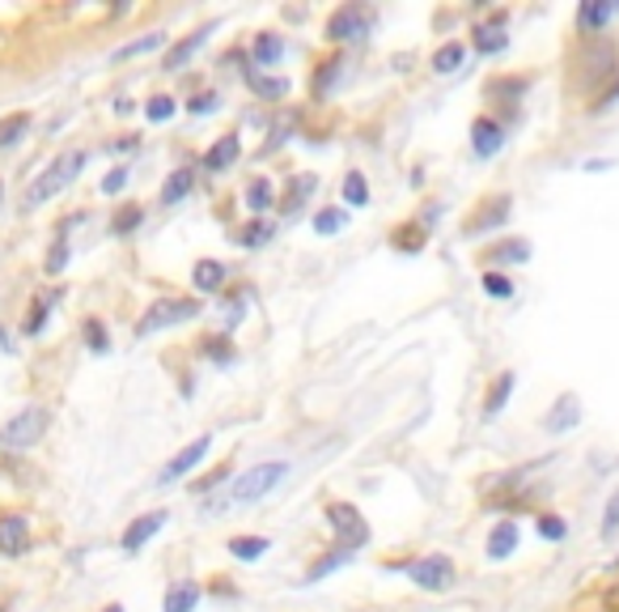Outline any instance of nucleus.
I'll use <instances>...</instances> for the list:
<instances>
[{
  "mask_svg": "<svg viewBox=\"0 0 619 612\" xmlns=\"http://www.w3.org/2000/svg\"><path fill=\"white\" fill-rule=\"evenodd\" d=\"M85 167V154L82 149H68V154H60L52 167L43 170L34 183H30V192H26V209H34V204H47L52 196H60L77 175H82Z\"/></svg>",
  "mask_w": 619,
  "mask_h": 612,
  "instance_id": "obj_1",
  "label": "nucleus"
},
{
  "mask_svg": "<svg viewBox=\"0 0 619 612\" xmlns=\"http://www.w3.org/2000/svg\"><path fill=\"white\" fill-rule=\"evenodd\" d=\"M47 425H52V413H47L43 404H30V409H22L18 418L4 421L0 443L9 446V451H26V446H34L43 434H47Z\"/></svg>",
  "mask_w": 619,
  "mask_h": 612,
  "instance_id": "obj_2",
  "label": "nucleus"
},
{
  "mask_svg": "<svg viewBox=\"0 0 619 612\" xmlns=\"http://www.w3.org/2000/svg\"><path fill=\"white\" fill-rule=\"evenodd\" d=\"M200 315V303L195 298H162V303H153L145 315H140V324H136V336H149V333H162V328H174V324H188Z\"/></svg>",
  "mask_w": 619,
  "mask_h": 612,
  "instance_id": "obj_3",
  "label": "nucleus"
},
{
  "mask_svg": "<svg viewBox=\"0 0 619 612\" xmlns=\"http://www.w3.org/2000/svg\"><path fill=\"white\" fill-rule=\"evenodd\" d=\"M285 473H289V464H255V468H246V473L234 481L230 498L238 502V506H250V502H259L264 494H271Z\"/></svg>",
  "mask_w": 619,
  "mask_h": 612,
  "instance_id": "obj_4",
  "label": "nucleus"
},
{
  "mask_svg": "<svg viewBox=\"0 0 619 612\" xmlns=\"http://www.w3.org/2000/svg\"><path fill=\"white\" fill-rule=\"evenodd\" d=\"M616 73H619V52H616V43H590L586 52H581V89H598V85L607 82H616Z\"/></svg>",
  "mask_w": 619,
  "mask_h": 612,
  "instance_id": "obj_5",
  "label": "nucleus"
},
{
  "mask_svg": "<svg viewBox=\"0 0 619 612\" xmlns=\"http://www.w3.org/2000/svg\"><path fill=\"white\" fill-rule=\"evenodd\" d=\"M370 27H374V9H370V4H344V9L331 13L327 39H331V43H352V39H365Z\"/></svg>",
  "mask_w": 619,
  "mask_h": 612,
  "instance_id": "obj_6",
  "label": "nucleus"
},
{
  "mask_svg": "<svg viewBox=\"0 0 619 612\" xmlns=\"http://www.w3.org/2000/svg\"><path fill=\"white\" fill-rule=\"evenodd\" d=\"M327 524L335 528L340 545H349V549L370 545V524L361 519V510H356L352 502H331V506H327Z\"/></svg>",
  "mask_w": 619,
  "mask_h": 612,
  "instance_id": "obj_7",
  "label": "nucleus"
},
{
  "mask_svg": "<svg viewBox=\"0 0 619 612\" xmlns=\"http://www.w3.org/2000/svg\"><path fill=\"white\" fill-rule=\"evenodd\" d=\"M412 583L425 587V591H441V587H450L455 579V566H450V557L433 553V557H420V561H412Z\"/></svg>",
  "mask_w": 619,
  "mask_h": 612,
  "instance_id": "obj_8",
  "label": "nucleus"
},
{
  "mask_svg": "<svg viewBox=\"0 0 619 612\" xmlns=\"http://www.w3.org/2000/svg\"><path fill=\"white\" fill-rule=\"evenodd\" d=\"M209 446H213V439H209V434L183 446V451H179V455H174V460H170V464L162 468V476H158V485H174L179 476H188L191 468H195V464H200V460L209 455Z\"/></svg>",
  "mask_w": 619,
  "mask_h": 612,
  "instance_id": "obj_9",
  "label": "nucleus"
},
{
  "mask_svg": "<svg viewBox=\"0 0 619 612\" xmlns=\"http://www.w3.org/2000/svg\"><path fill=\"white\" fill-rule=\"evenodd\" d=\"M162 528H166V510H149V515H140V519L128 524V531H124V540H119V545H124L128 553H136L140 545H149V540H153Z\"/></svg>",
  "mask_w": 619,
  "mask_h": 612,
  "instance_id": "obj_10",
  "label": "nucleus"
},
{
  "mask_svg": "<svg viewBox=\"0 0 619 612\" xmlns=\"http://www.w3.org/2000/svg\"><path fill=\"white\" fill-rule=\"evenodd\" d=\"M30 549V524L22 515H0V553L18 557Z\"/></svg>",
  "mask_w": 619,
  "mask_h": 612,
  "instance_id": "obj_11",
  "label": "nucleus"
},
{
  "mask_svg": "<svg viewBox=\"0 0 619 612\" xmlns=\"http://www.w3.org/2000/svg\"><path fill=\"white\" fill-rule=\"evenodd\" d=\"M505 48H510V34H505V9H501V13H492L488 27H476V52L480 56H497Z\"/></svg>",
  "mask_w": 619,
  "mask_h": 612,
  "instance_id": "obj_12",
  "label": "nucleus"
},
{
  "mask_svg": "<svg viewBox=\"0 0 619 612\" xmlns=\"http://www.w3.org/2000/svg\"><path fill=\"white\" fill-rule=\"evenodd\" d=\"M501 145H505V128L497 124V119H476L471 124V149L480 154V158H492V154H501Z\"/></svg>",
  "mask_w": 619,
  "mask_h": 612,
  "instance_id": "obj_13",
  "label": "nucleus"
},
{
  "mask_svg": "<svg viewBox=\"0 0 619 612\" xmlns=\"http://www.w3.org/2000/svg\"><path fill=\"white\" fill-rule=\"evenodd\" d=\"M577 421H581V400H577V395H561L556 409L543 418V430H547V434H568Z\"/></svg>",
  "mask_w": 619,
  "mask_h": 612,
  "instance_id": "obj_14",
  "label": "nucleus"
},
{
  "mask_svg": "<svg viewBox=\"0 0 619 612\" xmlns=\"http://www.w3.org/2000/svg\"><path fill=\"white\" fill-rule=\"evenodd\" d=\"M510 196H497V200H488L484 213H476L471 222H467V234H484V230H497V225H505V218H510Z\"/></svg>",
  "mask_w": 619,
  "mask_h": 612,
  "instance_id": "obj_15",
  "label": "nucleus"
},
{
  "mask_svg": "<svg viewBox=\"0 0 619 612\" xmlns=\"http://www.w3.org/2000/svg\"><path fill=\"white\" fill-rule=\"evenodd\" d=\"M238 149H243V140L234 137V133H225V137L204 154V170H230L238 162Z\"/></svg>",
  "mask_w": 619,
  "mask_h": 612,
  "instance_id": "obj_16",
  "label": "nucleus"
},
{
  "mask_svg": "<svg viewBox=\"0 0 619 612\" xmlns=\"http://www.w3.org/2000/svg\"><path fill=\"white\" fill-rule=\"evenodd\" d=\"M513 370H501L497 379H492V388H488V395H484V418H497L501 409H505V400L513 395Z\"/></svg>",
  "mask_w": 619,
  "mask_h": 612,
  "instance_id": "obj_17",
  "label": "nucleus"
},
{
  "mask_svg": "<svg viewBox=\"0 0 619 612\" xmlns=\"http://www.w3.org/2000/svg\"><path fill=\"white\" fill-rule=\"evenodd\" d=\"M204 39H209V30H195V34H188L183 43H174L170 52H166V73H174V68H183L200 48H204Z\"/></svg>",
  "mask_w": 619,
  "mask_h": 612,
  "instance_id": "obj_18",
  "label": "nucleus"
},
{
  "mask_svg": "<svg viewBox=\"0 0 619 612\" xmlns=\"http://www.w3.org/2000/svg\"><path fill=\"white\" fill-rule=\"evenodd\" d=\"M513 549H517V524L505 519V524H497L492 536H488V557H497V561H501V557H510Z\"/></svg>",
  "mask_w": 619,
  "mask_h": 612,
  "instance_id": "obj_19",
  "label": "nucleus"
},
{
  "mask_svg": "<svg viewBox=\"0 0 619 612\" xmlns=\"http://www.w3.org/2000/svg\"><path fill=\"white\" fill-rule=\"evenodd\" d=\"M191 281H195V289L216 294V289L225 285V264H216V260H200V264H195V273H191Z\"/></svg>",
  "mask_w": 619,
  "mask_h": 612,
  "instance_id": "obj_20",
  "label": "nucleus"
},
{
  "mask_svg": "<svg viewBox=\"0 0 619 612\" xmlns=\"http://www.w3.org/2000/svg\"><path fill=\"white\" fill-rule=\"evenodd\" d=\"M195 604H200V587H195V583H174L170 591H166L162 612H191Z\"/></svg>",
  "mask_w": 619,
  "mask_h": 612,
  "instance_id": "obj_21",
  "label": "nucleus"
},
{
  "mask_svg": "<svg viewBox=\"0 0 619 612\" xmlns=\"http://www.w3.org/2000/svg\"><path fill=\"white\" fill-rule=\"evenodd\" d=\"M191 188H195V170H191V167L174 170V175L166 179V188H162V204H179V200H183Z\"/></svg>",
  "mask_w": 619,
  "mask_h": 612,
  "instance_id": "obj_22",
  "label": "nucleus"
},
{
  "mask_svg": "<svg viewBox=\"0 0 619 612\" xmlns=\"http://www.w3.org/2000/svg\"><path fill=\"white\" fill-rule=\"evenodd\" d=\"M30 133V115L26 112H13L0 119V149H9V145H18V140Z\"/></svg>",
  "mask_w": 619,
  "mask_h": 612,
  "instance_id": "obj_23",
  "label": "nucleus"
},
{
  "mask_svg": "<svg viewBox=\"0 0 619 612\" xmlns=\"http://www.w3.org/2000/svg\"><path fill=\"white\" fill-rule=\"evenodd\" d=\"M616 18V4H581L577 9V27L581 30H602Z\"/></svg>",
  "mask_w": 619,
  "mask_h": 612,
  "instance_id": "obj_24",
  "label": "nucleus"
},
{
  "mask_svg": "<svg viewBox=\"0 0 619 612\" xmlns=\"http://www.w3.org/2000/svg\"><path fill=\"white\" fill-rule=\"evenodd\" d=\"M314 188H319V179H314V175H297L294 183H289V192H285V200H280V204H285V213H297V209H301V200H306V196H314Z\"/></svg>",
  "mask_w": 619,
  "mask_h": 612,
  "instance_id": "obj_25",
  "label": "nucleus"
},
{
  "mask_svg": "<svg viewBox=\"0 0 619 612\" xmlns=\"http://www.w3.org/2000/svg\"><path fill=\"white\" fill-rule=\"evenodd\" d=\"M484 260H488V264H522V260H531V243L513 239V243H501V247H492Z\"/></svg>",
  "mask_w": 619,
  "mask_h": 612,
  "instance_id": "obj_26",
  "label": "nucleus"
},
{
  "mask_svg": "<svg viewBox=\"0 0 619 612\" xmlns=\"http://www.w3.org/2000/svg\"><path fill=\"white\" fill-rule=\"evenodd\" d=\"M230 553L243 557V561H255V557L268 553V540H264V536H234V540H230Z\"/></svg>",
  "mask_w": 619,
  "mask_h": 612,
  "instance_id": "obj_27",
  "label": "nucleus"
},
{
  "mask_svg": "<svg viewBox=\"0 0 619 612\" xmlns=\"http://www.w3.org/2000/svg\"><path fill=\"white\" fill-rule=\"evenodd\" d=\"M140 222H145V209H140V204H124V209L110 218V230H115V234H132Z\"/></svg>",
  "mask_w": 619,
  "mask_h": 612,
  "instance_id": "obj_28",
  "label": "nucleus"
},
{
  "mask_svg": "<svg viewBox=\"0 0 619 612\" xmlns=\"http://www.w3.org/2000/svg\"><path fill=\"white\" fill-rule=\"evenodd\" d=\"M344 204H370V188H365V175L361 170L344 175Z\"/></svg>",
  "mask_w": 619,
  "mask_h": 612,
  "instance_id": "obj_29",
  "label": "nucleus"
},
{
  "mask_svg": "<svg viewBox=\"0 0 619 612\" xmlns=\"http://www.w3.org/2000/svg\"><path fill=\"white\" fill-rule=\"evenodd\" d=\"M268 239H271V222H264V218L238 230V247H264Z\"/></svg>",
  "mask_w": 619,
  "mask_h": 612,
  "instance_id": "obj_30",
  "label": "nucleus"
},
{
  "mask_svg": "<svg viewBox=\"0 0 619 612\" xmlns=\"http://www.w3.org/2000/svg\"><path fill=\"white\" fill-rule=\"evenodd\" d=\"M280 56H285V43H280L276 34H259V39H255V60H259V64H276Z\"/></svg>",
  "mask_w": 619,
  "mask_h": 612,
  "instance_id": "obj_31",
  "label": "nucleus"
},
{
  "mask_svg": "<svg viewBox=\"0 0 619 612\" xmlns=\"http://www.w3.org/2000/svg\"><path fill=\"white\" fill-rule=\"evenodd\" d=\"M162 43H166V34H145V39L128 43V48H119V52H115V60H132V56H145V52H158Z\"/></svg>",
  "mask_w": 619,
  "mask_h": 612,
  "instance_id": "obj_32",
  "label": "nucleus"
},
{
  "mask_svg": "<svg viewBox=\"0 0 619 612\" xmlns=\"http://www.w3.org/2000/svg\"><path fill=\"white\" fill-rule=\"evenodd\" d=\"M246 204H250L255 213H264L268 204H276V200H271V183H268V179H255V183L246 188Z\"/></svg>",
  "mask_w": 619,
  "mask_h": 612,
  "instance_id": "obj_33",
  "label": "nucleus"
},
{
  "mask_svg": "<svg viewBox=\"0 0 619 612\" xmlns=\"http://www.w3.org/2000/svg\"><path fill=\"white\" fill-rule=\"evenodd\" d=\"M458 64H462V43H446V48L433 56V68H437V73H455Z\"/></svg>",
  "mask_w": 619,
  "mask_h": 612,
  "instance_id": "obj_34",
  "label": "nucleus"
},
{
  "mask_svg": "<svg viewBox=\"0 0 619 612\" xmlns=\"http://www.w3.org/2000/svg\"><path fill=\"white\" fill-rule=\"evenodd\" d=\"M82 333H85V345H89L94 354H103V349H107V345H110L107 328H103L98 319H85V324H82Z\"/></svg>",
  "mask_w": 619,
  "mask_h": 612,
  "instance_id": "obj_35",
  "label": "nucleus"
},
{
  "mask_svg": "<svg viewBox=\"0 0 619 612\" xmlns=\"http://www.w3.org/2000/svg\"><path fill=\"white\" fill-rule=\"evenodd\" d=\"M145 115H149L153 124H166V119L174 115V98H170V94H153L149 107H145Z\"/></svg>",
  "mask_w": 619,
  "mask_h": 612,
  "instance_id": "obj_36",
  "label": "nucleus"
},
{
  "mask_svg": "<svg viewBox=\"0 0 619 612\" xmlns=\"http://www.w3.org/2000/svg\"><path fill=\"white\" fill-rule=\"evenodd\" d=\"M395 247H399V251H420V247H425V230H420V225H404V230H395Z\"/></svg>",
  "mask_w": 619,
  "mask_h": 612,
  "instance_id": "obj_37",
  "label": "nucleus"
},
{
  "mask_svg": "<svg viewBox=\"0 0 619 612\" xmlns=\"http://www.w3.org/2000/svg\"><path fill=\"white\" fill-rule=\"evenodd\" d=\"M200 349H204V358H213V362H234V349L225 345V336H209Z\"/></svg>",
  "mask_w": 619,
  "mask_h": 612,
  "instance_id": "obj_38",
  "label": "nucleus"
},
{
  "mask_svg": "<svg viewBox=\"0 0 619 612\" xmlns=\"http://www.w3.org/2000/svg\"><path fill=\"white\" fill-rule=\"evenodd\" d=\"M314 230H319V234H335V230H344V209H323V213L314 218Z\"/></svg>",
  "mask_w": 619,
  "mask_h": 612,
  "instance_id": "obj_39",
  "label": "nucleus"
},
{
  "mask_svg": "<svg viewBox=\"0 0 619 612\" xmlns=\"http://www.w3.org/2000/svg\"><path fill=\"white\" fill-rule=\"evenodd\" d=\"M250 85H255V94H264V98H285V89H289L285 82H276V77H250Z\"/></svg>",
  "mask_w": 619,
  "mask_h": 612,
  "instance_id": "obj_40",
  "label": "nucleus"
},
{
  "mask_svg": "<svg viewBox=\"0 0 619 612\" xmlns=\"http://www.w3.org/2000/svg\"><path fill=\"white\" fill-rule=\"evenodd\" d=\"M484 289L492 294V298H513V281L501 277V273H488L484 277Z\"/></svg>",
  "mask_w": 619,
  "mask_h": 612,
  "instance_id": "obj_41",
  "label": "nucleus"
},
{
  "mask_svg": "<svg viewBox=\"0 0 619 612\" xmlns=\"http://www.w3.org/2000/svg\"><path fill=\"white\" fill-rule=\"evenodd\" d=\"M538 536H543V540H561V536H565V519L543 515V519H538Z\"/></svg>",
  "mask_w": 619,
  "mask_h": 612,
  "instance_id": "obj_42",
  "label": "nucleus"
},
{
  "mask_svg": "<svg viewBox=\"0 0 619 612\" xmlns=\"http://www.w3.org/2000/svg\"><path fill=\"white\" fill-rule=\"evenodd\" d=\"M188 112H191V115H209V112H216V94H213V89H209V94H195V98L188 103Z\"/></svg>",
  "mask_w": 619,
  "mask_h": 612,
  "instance_id": "obj_43",
  "label": "nucleus"
},
{
  "mask_svg": "<svg viewBox=\"0 0 619 612\" xmlns=\"http://www.w3.org/2000/svg\"><path fill=\"white\" fill-rule=\"evenodd\" d=\"M47 310H52V306H47V298H43V303H34V310H30V319H26V333L30 336L47 324Z\"/></svg>",
  "mask_w": 619,
  "mask_h": 612,
  "instance_id": "obj_44",
  "label": "nucleus"
},
{
  "mask_svg": "<svg viewBox=\"0 0 619 612\" xmlns=\"http://www.w3.org/2000/svg\"><path fill=\"white\" fill-rule=\"evenodd\" d=\"M124 188H128V170H124V167H119V170H110L107 179H103V192H107V196L124 192Z\"/></svg>",
  "mask_w": 619,
  "mask_h": 612,
  "instance_id": "obj_45",
  "label": "nucleus"
},
{
  "mask_svg": "<svg viewBox=\"0 0 619 612\" xmlns=\"http://www.w3.org/2000/svg\"><path fill=\"white\" fill-rule=\"evenodd\" d=\"M619 528V494L607 502V515H602V536H611Z\"/></svg>",
  "mask_w": 619,
  "mask_h": 612,
  "instance_id": "obj_46",
  "label": "nucleus"
},
{
  "mask_svg": "<svg viewBox=\"0 0 619 612\" xmlns=\"http://www.w3.org/2000/svg\"><path fill=\"white\" fill-rule=\"evenodd\" d=\"M64 260H68V247H64V243H55L52 255H47V273H60V268H64Z\"/></svg>",
  "mask_w": 619,
  "mask_h": 612,
  "instance_id": "obj_47",
  "label": "nucleus"
},
{
  "mask_svg": "<svg viewBox=\"0 0 619 612\" xmlns=\"http://www.w3.org/2000/svg\"><path fill=\"white\" fill-rule=\"evenodd\" d=\"M602 609L607 612H619V579L611 587H607V591H602Z\"/></svg>",
  "mask_w": 619,
  "mask_h": 612,
  "instance_id": "obj_48",
  "label": "nucleus"
},
{
  "mask_svg": "<svg viewBox=\"0 0 619 612\" xmlns=\"http://www.w3.org/2000/svg\"><path fill=\"white\" fill-rule=\"evenodd\" d=\"M340 68H344V64H335V60H331V64H323V73H319V89H327V85H331V77H335Z\"/></svg>",
  "mask_w": 619,
  "mask_h": 612,
  "instance_id": "obj_49",
  "label": "nucleus"
},
{
  "mask_svg": "<svg viewBox=\"0 0 619 612\" xmlns=\"http://www.w3.org/2000/svg\"><path fill=\"white\" fill-rule=\"evenodd\" d=\"M107 612H124V609H119V604H110V609Z\"/></svg>",
  "mask_w": 619,
  "mask_h": 612,
  "instance_id": "obj_50",
  "label": "nucleus"
},
{
  "mask_svg": "<svg viewBox=\"0 0 619 612\" xmlns=\"http://www.w3.org/2000/svg\"><path fill=\"white\" fill-rule=\"evenodd\" d=\"M0 204H4V183H0Z\"/></svg>",
  "mask_w": 619,
  "mask_h": 612,
  "instance_id": "obj_51",
  "label": "nucleus"
}]
</instances>
